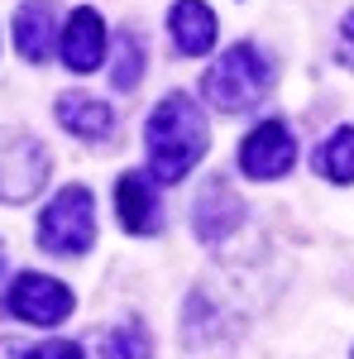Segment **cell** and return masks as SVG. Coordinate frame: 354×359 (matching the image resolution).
<instances>
[{"mask_svg":"<svg viewBox=\"0 0 354 359\" xmlns=\"http://www.w3.org/2000/svg\"><path fill=\"white\" fill-rule=\"evenodd\" d=\"M206 115L187 91H168L154 106L144 125V154H149V177L154 182H182L191 168L206 158Z\"/></svg>","mask_w":354,"mask_h":359,"instance_id":"1","label":"cell"},{"mask_svg":"<svg viewBox=\"0 0 354 359\" xmlns=\"http://www.w3.org/2000/svg\"><path fill=\"white\" fill-rule=\"evenodd\" d=\"M273 86V57L264 48H254V43H235V48H225V53L206 67V77H201V91H206V101L225 115H240L249 111L254 101H264Z\"/></svg>","mask_w":354,"mask_h":359,"instance_id":"2","label":"cell"},{"mask_svg":"<svg viewBox=\"0 0 354 359\" xmlns=\"http://www.w3.org/2000/svg\"><path fill=\"white\" fill-rule=\"evenodd\" d=\"M39 245L48 254H86L96 245V206L86 187H62L39 216Z\"/></svg>","mask_w":354,"mask_h":359,"instance_id":"3","label":"cell"},{"mask_svg":"<svg viewBox=\"0 0 354 359\" xmlns=\"http://www.w3.org/2000/svg\"><path fill=\"white\" fill-rule=\"evenodd\" d=\"M72 302H77L72 287L48 273H20L10 283V292H5L10 316L25 321V326H57V321L72 316Z\"/></svg>","mask_w":354,"mask_h":359,"instance_id":"4","label":"cell"},{"mask_svg":"<svg viewBox=\"0 0 354 359\" xmlns=\"http://www.w3.org/2000/svg\"><path fill=\"white\" fill-rule=\"evenodd\" d=\"M48 182V149L34 135H5L0 139V201L20 206Z\"/></svg>","mask_w":354,"mask_h":359,"instance_id":"5","label":"cell"},{"mask_svg":"<svg viewBox=\"0 0 354 359\" xmlns=\"http://www.w3.org/2000/svg\"><path fill=\"white\" fill-rule=\"evenodd\" d=\"M292 163H297V139H292V130L282 120L254 125L245 135V144H240V168L254 182H273V177L292 172Z\"/></svg>","mask_w":354,"mask_h":359,"instance_id":"6","label":"cell"},{"mask_svg":"<svg viewBox=\"0 0 354 359\" xmlns=\"http://www.w3.org/2000/svg\"><path fill=\"white\" fill-rule=\"evenodd\" d=\"M191 225H196V240H201V245H225V240L245 225V201H240V192H235L225 177H211V182L201 187V196H196Z\"/></svg>","mask_w":354,"mask_h":359,"instance_id":"7","label":"cell"},{"mask_svg":"<svg viewBox=\"0 0 354 359\" xmlns=\"http://www.w3.org/2000/svg\"><path fill=\"white\" fill-rule=\"evenodd\" d=\"M62 62L72 67V72H96L101 62H106V20L82 5V10H72V20L62 29Z\"/></svg>","mask_w":354,"mask_h":359,"instance_id":"8","label":"cell"},{"mask_svg":"<svg viewBox=\"0 0 354 359\" xmlns=\"http://www.w3.org/2000/svg\"><path fill=\"white\" fill-rule=\"evenodd\" d=\"M168 34H172V43H177L182 57H201V53L216 48L220 20L211 15L206 0H177V5L168 10Z\"/></svg>","mask_w":354,"mask_h":359,"instance_id":"9","label":"cell"},{"mask_svg":"<svg viewBox=\"0 0 354 359\" xmlns=\"http://www.w3.org/2000/svg\"><path fill=\"white\" fill-rule=\"evenodd\" d=\"M115 206H120V225L130 235H158L163 230V211H158V192L154 177L144 172H125L115 182Z\"/></svg>","mask_w":354,"mask_h":359,"instance_id":"10","label":"cell"},{"mask_svg":"<svg viewBox=\"0 0 354 359\" xmlns=\"http://www.w3.org/2000/svg\"><path fill=\"white\" fill-rule=\"evenodd\" d=\"M53 115L62 120V130L77 139H91V144H101V139L115 135V111H110L101 96H91V91H62L57 96Z\"/></svg>","mask_w":354,"mask_h":359,"instance_id":"11","label":"cell"},{"mask_svg":"<svg viewBox=\"0 0 354 359\" xmlns=\"http://www.w3.org/2000/svg\"><path fill=\"white\" fill-rule=\"evenodd\" d=\"M53 34H57V15L48 0H25L15 10V48L25 62H43L53 48Z\"/></svg>","mask_w":354,"mask_h":359,"instance_id":"12","label":"cell"},{"mask_svg":"<svg viewBox=\"0 0 354 359\" xmlns=\"http://www.w3.org/2000/svg\"><path fill=\"white\" fill-rule=\"evenodd\" d=\"M144 67H149L144 39H139L135 29H125V34L115 39V57H110V86H115V91H135L139 77H144Z\"/></svg>","mask_w":354,"mask_h":359,"instance_id":"13","label":"cell"},{"mask_svg":"<svg viewBox=\"0 0 354 359\" xmlns=\"http://www.w3.org/2000/svg\"><path fill=\"white\" fill-rule=\"evenodd\" d=\"M316 172L330 177V182H354V125H340L316 149Z\"/></svg>","mask_w":354,"mask_h":359,"instance_id":"14","label":"cell"},{"mask_svg":"<svg viewBox=\"0 0 354 359\" xmlns=\"http://www.w3.org/2000/svg\"><path fill=\"white\" fill-rule=\"evenodd\" d=\"M101 355L106 359H154V340H149V331L139 321H120L101 340Z\"/></svg>","mask_w":354,"mask_h":359,"instance_id":"15","label":"cell"},{"mask_svg":"<svg viewBox=\"0 0 354 359\" xmlns=\"http://www.w3.org/2000/svg\"><path fill=\"white\" fill-rule=\"evenodd\" d=\"M25 359H86V355H82V345H72V340H48V345L29 350Z\"/></svg>","mask_w":354,"mask_h":359,"instance_id":"16","label":"cell"},{"mask_svg":"<svg viewBox=\"0 0 354 359\" xmlns=\"http://www.w3.org/2000/svg\"><path fill=\"white\" fill-rule=\"evenodd\" d=\"M340 62H345V67H354V10L350 15H345V25H340Z\"/></svg>","mask_w":354,"mask_h":359,"instance_id":"17","label":"cell"},{"mask_svg":"<svg viewBox=\"0 0 354 359\" xmlns=\"http://www.w3.org/2000/svg\"><path fill=\"white\" fill-rule=\"evenodd\" d=\"M29 350L20 345V340H0V359H25Z\"/></svg>","mask_w":354,"mask_h":359,"instance_id":"18","label":"cell"},{"mask_svg":"<svg viewBox=\"0 0 354 359\" xmlns=\"http://www.w3.org/2000/svg\"><path fill=\"white\" fill-rule=\"evenodd\" d=\"M0 269H5V249H0Z\"/></svg>","mask_w":354,"mask_h":359,"instance_id":"19","label":"cell"}]
</instances>
